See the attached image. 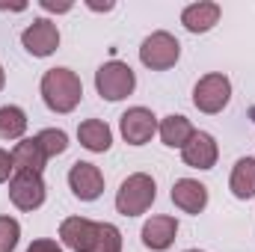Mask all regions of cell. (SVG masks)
Returning a JSON list of instances; mask_svg holds the SVG:
<instances>
[{
    "label": "cell",
    "instance_id": "6da1fadb",
    "mask_svg": "<svg viewBox=\"0 0 255 252\" xmlns=\"http://www.w3.org/2000/svg\"><path fill=\"white\" fill-rule=\"evenodd\" d=\"M42 98H45L48 110L71 113L83 98V83L71 68H51L42 77Z\"/></svg>",
    "mask_w": 255,
    "mask_h": 252
},
{
    "label": "cell",
    "instance_id": "7a4b0ae2",
    "mask_svg": "<svg viewBox=\"0 0 255 252\" xmlns=\"http://www.w3.org/2000/svg\"><path fill=\"white\" fill-rule=\"evenodd\" d=\"M157 199V184L151 175L145 172H133L122 181V187L116 193V211L122 217H139L151 208V202Z\"/></svg>",
    "mask_w": 255,
    "mask_h": 252
},
{
    "label": "cell",
    "instance_id": "3957f363",
    "mask_svg": "<svg viewBox=\"0 0 255 252\" xmlns=\"http://www.w3.org/2000/svg\"><path fill=\"white\" fill-rule=\"evenodd\" d=\"M133 86H136V74L122 60H110V63H104L95 71V89L107 101H122V98H128L133 92Z\"/></svg>",
    "mask_w": 255,
    "mask_h": 252
},
{
    "label": "cell",
    "instance_id": "277c9868",
    "mask_svg": "<svg viewBox=\"0 0 255 252\" xmlns=\"http://www.w3.org/2000/svg\"><path fill=\"white\" fill-rule=\"evenodd\" d=\"M178 57H181V45L166 30H157V33L145 36L142 45H139V63L145 65V68H151V71L172 68V65L178 63Z\"/></svg>",
    "mask_w": 255,
    "mask_h": 252
},
{
    "label": "cell",
    "instance_id": "5b68a950",
    "mask_svg": "<svg viewBox=\"0 0 255 252\" xmlns=\"http://www.w3.org/2000/svg\"><path fill=\"white\" fill-rule=\"evenodd\" d=\"M229 101H232V80H229L226 74H220V71L205 74V77L193 86V104H196L202 113H208V116L223 113V110L229 107Z\"/></svg>",
    "mask_w": 255,
    "mask_h": 252
},
{
    "label": "cell",
    "instance_id": "8992f818",
    "mask_svg": "<svg viewBox=\"0 0 255 252\" xmlns=\"http://www.w3.org/2000/svg\"><path fill=\"white\" fill-rule=\"evenodd\" d=\"M9 199L21 211H36L45 202V181L36 172H15L9 178Z\"/></svg>",
    "mask_w": 255,
    "mask_h": 252
},
{
    "label": "cell",
    "instance_id": "52a82bcc",
    "mask_svg": "<svg viewBox=\"0 0 255 252\" xmlns=\"http://www.w3.org/2000/svg\"><path fill=\"white\" fill-rule=\"evenodd\" d=\"M119 127H122V136L128 145H145L157 133V116L148 107H130L122 113Z\"/></svg>",
    "mask_w": 255,
    "mask_h": 252
},
{
    "label": "cell",
    "instance_id": "ba28073f",
    "mask_svg": "<svg viewBox=\"0 0 255 252\" xmlns=\"http://www.w3.org/2000/svg\"><path fill=\"white\" fill-rule=\"evenodd\" d=\"M21 45L33 54V57H51L60 48V30L54 21L48 18H36L30 27H24L21 33Z\"/></svg>",
    "mask_w": 255,
    "mask_h": 252
},
{
    "label": "cell",
    "instance_id": "9c48e42d",
    "mask_svg": "<svg viewBox=\"0 0 255 252\" xmlns=\"http://www.w3.org/2000/svg\"><path fill=\"white\" fill-rule=\"evenodd\" d=\"M68 187L71 193L80 199V202H95L101 193H104V175L95 163H86V160H77L71 169H68Z\"/></svg>",
    "mask_w": 255,
    "mask_h": 252
},
{
    "label": "cell",
    "instance_id": "30bf717a",
    "mask_svg": "<svg viewBox=\"0 0 255 252\" xmlns=\"http://www.w3.org/2000/svg\"><path fill=\"white\" fill-rule=\"evenodd\" d=\"M60 238L68 250L74 252H92L95 250V238H98V223L86 220V217H68L60 226Z\"/></svg>",
    "mask_w": 255,
    "mask_h": 252
},
{
    "label": "cell",
    "instance_id": "8fae6325",
    "mask_svg": "<svg viewBox=\"0 0 255 252\" xmlns=\"http://www.w3.org/2000/svg\"><path fill=\"white\" fill-rule=\"evenodd\" d=\"M181 157H184V163L193 166V169H214V163L220 157L217 139L208 130H196L190 139H187V145L181 148Z\"/></svg>",
    "mask_w": 255,
    "mask_h": 252
},
{
    "label": "cell",
    "instance_id": "7c38bea8",
    "mask_svg": "<svg viewBox=\"0 0 255 252\" xmlns=\"http://www.w3.org/2000/svg\"><path fill=\"white\" fill-rule=\"evenodd\" d=\"M175 235H178V223L175 217H151L145 226H142V244L151 252H163L175 244Z\"/></svg>",
    "mask_w": 255,
    "mask_h": 252
},
{
    "label": "cell",
    "instance_id": "4fadbf2b",
    "mask_svg": "<svg viewBox=\"0 0 255 252\" xmlns=\"http://www.w3.org/2000/svg\"><path fill=\"white\" fill-rule=\"evenodd\" d=\"M172 202L184 214H202L208 205V187L196 178H178L172 184Z\"/></svg>",
    "mask_w": 255,
    "mask_h": 252
},
{
    "label": "cell",
    "instance_id": "5bb4252c",
    "mask_svg": "<svg viewBox=\"0 0 255 252\" xmlns=\"http://www.w3.org/2000/svg\"><path fill=\"white\" fill-rule=\"evenodd\" d=\"M12 163H15V172H36V175H42V169L48 163V154L42 151L36 136H27V139H21L12 148Z\"/></svg>",
    "mask_w": 255,
    "mask_h": 252
},
{
    "label": "cell",
    "instance_id": "9a60e30c",
    "mask_svg": "<svg viewBox=\"0 0 255 252\" xmlns=\"http://www.w3.org/2000/svg\"><path fill=\"white\" fill-rule=\"evenodd\" d=\"M217 21H220V3H211V0L190 3V6H184V12H181V24H184L190 33H208Z\"/></svg>",
    "mask_w": 255,
    "mask_h": 252
},
{
    "label": "cell",
    "instance_id": "2e32d148",
    "mask_svg": "<svg viewBox=\"0 0 255 252\" xmlns=\"http://www.w3.org/2000/svg\"><path fill=\"white\" fill-rule=\"evenodd\" d=\"M77 139L89 151H107L113 145V130L107 127V122H101V119H86V122H80V127H77Z\"/></svg>",
    "mask_w": 255,
    "mask_h": 252
},
{
    "label": "cell",
    "instance_id": "e0dca14e",
    "mask_svg": "<svg viewBox=\"0 0 255 252\" xmlns=\"http://www.w3.org/2000/svg\"><path fill=\"white\" fill-rule=\"evenodd\" d=\"M157 133H160L163 145H169V148H184V145H187V139L196 133V127L190 125V119H187V116L172 113V116H166V119L157 125Z\"/></svg>",
    "mask_w": 255,
    "mask_h": 252
},
{
    "label": "cell",
    "instance_id": "ac0fdd59",
    "mask_svg": "<svg viewBox=\"0 0 255 252\" xmlns=\"http://www.w3.org/2000/svg\"><path fill=\"white\" fill-rule=\"evenodd\" d=\"M229 187L235 193V199H253L255 196V157H241L235 163Z\"/></svg>",
    "mask_w": 255,
    "mask_h": 252
},
{
    "label": "cell",
    "instance_id": "d6986e66",
    "mask_svg": "<svg viewBox=\"0 0 255 252\" xmlns=\"http://www.w3.org/2000/svg\"><path fill=\"white\" fill-rule=\"evenodd\" d=\"M27 130V113L15 104L0 107V139H21Z\"/></svg>",
    "mask_w": 255,
    "mask_h": 252
},
{
    "label": "cell",
    "instance_id": "ffe728a7",
    "mask_svg": "<svg viewBox=\"0 0 255 252\" xmlns=\"http://www.w3.org/2000/svg\"><path fill=\"white\" fill-rule=\"evenodd\" d=\"M36 139H39V145H42V151L48 157H57V154H63L65 148H68V136L60 127H45V130L36 133Z\"/></svg>",
    "mask_w": 255,
    "mask_h": 252
},
{
    "label": "cell",
    "instance_id": "44dd1931",
    "mask_svg": "<svg viewBox=\"0 0 255 252\" xmlns=\"http://www.w3.org/2000/svg\"><path fill=\"white\" fill-rule=\"evenodd\" d=\"M92 252H122V232L113 223H98V238Z\"/></svg>",
    "mask_w": 255,
    "mask_h": 252
},
{
    "label": "cell",
    "instance_id": "7402d4cb",
    "mask_svg": "<svg viewBox=\"0 0 255 252\" xmlns=\"http://www.w3.org/2000/svg\"><path fill=\"white\" fill-rule=\"evenodd\" d=\"M21 241V226L12 217H0V252H15Z\"/></svg>",
    "mask_w": 255,
    "mask_h": 252
},
{
    "label": "cell",
    "instance_id": "603a6c76",
    "mask_svg": "<svg viewBox=\"0 0 255 252\" xmlns=\"http://www.w3.org/2000/svg\"><path fill=\"white\" fill-rule=\"evenodd\" d=\"M12 172H15V163H12V154L0 148V184H3V181H9V175H12Z\"/></svg>",
    "mask_w": 255,
    "mask_h": 252
},
{
    "label": "cell",
    "instance_id": "cb8c5ba5",
    "mask_svg": "<svg viewBox=\"0 0 255 252\" xmlns=\"http://www.w3.org/2000/svg\"><path fill=\"white\" fill-rule=\"evenodd\" d=\"M27 252H63V247L57 244V241H48V238H42V241H33Z\"/></svg>",
    "mask_w": 255,
    "mask_h": 252
},
{
    "label": "cell",
    "instance_id": "d4e9b609",
    "mask_svg": "<svg viewBox=\"0 0 255 252\" xmlns=\"http://www.w3.org/2000/svg\"><path fill=\"white\" fill-rule=\"evenodd\" d=\"M42 9H48V12H68L71 3H68V0H63V3H57V0H42Z\"/></svg>",
    "mask_w": 255,
    "mask_h": 252
},
{
    "label": "cell",
    "instance_id": "484cf974",
    "mask_svg": "<svg viewBox=\"0 0 255 252\" xmlns=\"http://www.w3.org/2000/svg\"><path fill=\"white\" fill-rule=\"evenodd\" d=\"M86 6H89V9H95V12H110V9H113V3H92V0H89Z\"/></svg>",
    "mask_w": 255,
    "mask_h": 252
},
{
    "label": "cell",
    "instance_id": "4316f807",
    "mask_svg": "<svg viewBox=\"0 0 255 252\" xmlns=\"http://www.w3.org/2000/svg\"><path fill=\"white\" fill-rule=\"evenodd\" d=\"M6 86V71H3V65H0V89Z\"/></svg>",
    "mask_w": 255,
    "mask_h": 252
},
{
    "label": "cell",
    "instance_id": "83f0119b",
    "mask_svg": "<svg viewBox=\"0 0 255 252\" xmlns=\"http://www.w3.org/2000/svg\"><path fill=\"white\" fill-rule=\"evenodd\" d=\"M187 252H202V250H187Z\"/></svg>",
    "mask_w": 255,
    "mask_h": 252
}]
</instances>
